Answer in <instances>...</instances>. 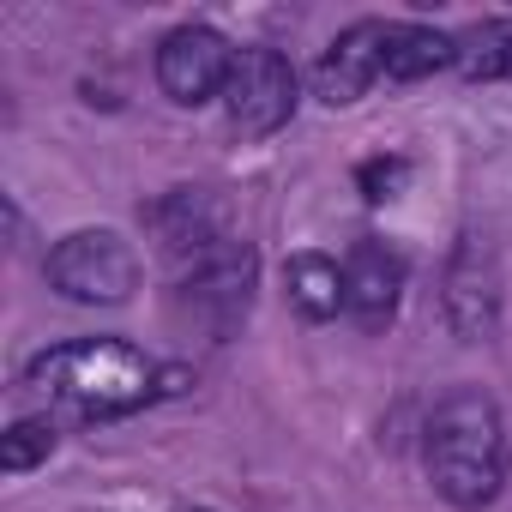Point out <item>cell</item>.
Wrapping results in <instances>:
<instances>
[{
  "label": "cell",
  "instance_id": "5b68a950",
  "mask_svg": "<svg viewBox=\"0 0 512 512\" xmlns=\"http://www.w3.org/2000/svg\"><path fill=\"white\" fill-rule=\"evenodd\" d=\"M229 73H235V49H229V37L211 31V25H175V31L157 43V85H163L169 103L199 109V103L223 97Z\"/></svg>",
  "mask_w": 512,
  "mask_h": 512
},
{
  "label": "cell",
  "instance_id": "3957f363",
  "mask_svg": "<svg viewBox=\"0 0 512 512\" xmlns=\"http://www.w3.org/2000/svg\"><path fill=\"white\" fill-rule=\"evenodd\" d=\"M49 284L67 296V302H85V308H121L133 290H139V253L127 235L115 229H73L49 247L43 260Z\"/></svg>",
  "mask_w": 512,
  "mask_h": 512
},
{
  "label": "cell",
  "instance_id": "6da1fadb",
  "mask_svg": "<svg viewBox=\"0 0 512 512\" xmlns=\"http://www.w3.org/2000/svg\"><path fill=\"white\" fill-rule=\"evenodd\" d=\"M422 458H428V482L440 488V500H452L458 512L488 506L506 482V434H500L494 398L476 386L446 392L428 416Z\"/></svg>",
  "mask_w": 512,
  "mask_h": 512
},
{
  "label": "cell",
  "instance_id": "ba28073f",
  "mask_svg": "<svg viewBox=\"0 0 512 512\" xmlns=\"http://www.w3.org/2000/svg\"><path fill=\"white\" fill-rule=\"evenodd\" d=\"M398 296H404V260L386 241H356L344 253V314L380 332L398 314Z\"/></svg>",
  "mask_w": 512,
  "mask_h": 512
},
{
  "label": "cell",
  "instance_id": "4fadbf2b",
  "mask_svg": "<svg viewBox=\"0 0 512 512\" xmlns=\"http://www.w3.org/2000/svg\"><path fill=\"white\" fill-rule=\"evenodd\" d=\"M458 73L470 85L512 79V19H482L458 37Z\"/></svg>",
  "mask_w": 512,
  "mask_h": 512
},
{
  "label": "cell",
  "instance_id": "7a4b0ae2",
  "mask_svg": "<svg viewBox=\"0 0 512 512\" xmlns=\"http://www.w3.org/2000/svg\"><path fill=\"white\" fill-rule=\"evenodd\" d=\"M25 380L43 392V398H55V404H67L73 416H127V410H139V404H151L163 386V374H157V362L151 356H139L133 344H121V338H79V344H55V350H43L31 368H25Z\"/></svg>",
  "mask_w": 512,
  "mask_h": 512
},
{
  "label": "cell",
  "instance_id": "52a82bcc",
  "mask_svg": "<svg viewBox=\"0 0 512 512\" xmlns=\"http://www.w3.org/2000/svg\"><path fill=\"white\" fill-rule=\"evenodd\" d=\"M175 284H181V296L199 308V314H211L217 320V332L223 326H235L241 314H247V290H253V247L247 241H217L211 253H199L193 266H181L175 272Z\"/></svg>",
  "mask_w": 512,
  "mask_h": 512
},
{
  "label": "cell",
  "instance_id": "8fae6325",
  "mask_svg": "<svg viewBox=\"0 0 512 512\" xmlns=\"http://www.w3.org/2000/svg\"><path fill=\"white\" fill-rule=\"evenodd\" d=\"M446 67H458V37L452 31L392 19V31H386V79L410 85V79H428V73H446Z\"/></svg>",
  "mask_w": 512,
  "mask_h": 512
},
{
  "label": "cell",
  "instance_id": "7c38bea8",
  "mask_svg": "<svg viewBox=\"0 0 512 512\" xmlns=\"http://www.w3.org/2000/svg\"><path fill=\"white\" fill-rule=\"evenodd\" d=\"M284 290H290L296 314H308V320L344 314V266L326 260V253H296L284 266Z\"/></svg>",
  "mask_w": 512,
  "mask_h": 512
},
{
  "label": "cell",
  "instance_id": "277c9868",
  "mask_svg": "<svg viewBox=\"0 0 512 512\" xmlns=\"http://www.w3.org/2000/svg\"><path fill=\"white\" fill-rule=\"evenodd\" d=\"M296 103H302V79H296V67L278 49H266V43L235 49V73L223 85V115H229V127L241 139L278 133L296 115Z\"/></svg>",
  "mask_w": 512,
  "mask_h": 512
},
{
  "label": "cell",
  "instance_id": "8992f818",
  "mask_svg": "<svg viewBox=\"0 0 512 512\" xmlns=\"http://www.w3.org/2000/svg\"><path fill=\"white\" fill-rule=\"evenodd\" d=\"M386 31H392V19H356V25H344L326 43L320 67H314V97L332 103V109L368 97V85L386 79Z\"/></svg>",
  "mask_w": 512,
  "mask_h": 512
},
{
  "label": "cell",
  "instance_id": "30bf717a",
  "mask_svg": "<svg viewBox=\"0 0 512 512\" xmlns=\"http://www.w3.org/2000/svg\"><path fill=\"white\" fill-rule=\"evenodd\" d=\"M494 266H488V253L476 241L458 247V260H452V278H446V314L458 326V338H488L494 332Z\"/></svg>",
  "mask_w": 512,
  "mask_h": 512
},
{
  "label": "cell",
  "instance_id": "9a60e30c",
  "mask_svg": "<svg viewBox=\"0 0 512 512\" xmlns=\"http://www.w3.org/2000/svg\"><path fill=\"white\" fill-rule=\"evenodd\" d=\"M356 181H362V193H368L374 205H386V199H398V187L410 181V163H404V157H374V163L356 169Z\"/></svg>",
  "mask_w": 512,
  "mask_h": 512
},
{
  "label": "cell",
  "instance_id": "9c48e42d",
  "mask_svg": "<svg viewBox=\"0 0 512 512\" xmlns=\"http://www.w3.org/2000/svg\"><path fill=\"white\" fill-rule=\"evenodd\" d=\"M145 223L157 229V241H163V253L175 260V272H181V266H193L199 253H211L217 241H229L223 211L211 205V193H205V187H175L169 199H157V205L145 211Z\"/></svg>",
  "mask_w": 512,
  "mask_h": 512
},
{
  "label": "cell",
  "instance_id": "5bb4252c",
  "mask_svg": "<svg viewBox=\"0 0 512 512\" xmlns=\"http://www.w3.org/2000/svg\"><path fill=\"white\" fill-rule=\"evenodd\" d=\"M55 440H61V428H55L49 416H25V422H13L7 434H0V464H7L13 476H25V470L49 464Z\"/></svg>",
  "mask_w": 512,
  "mask_h": 512
}]
</instances>
